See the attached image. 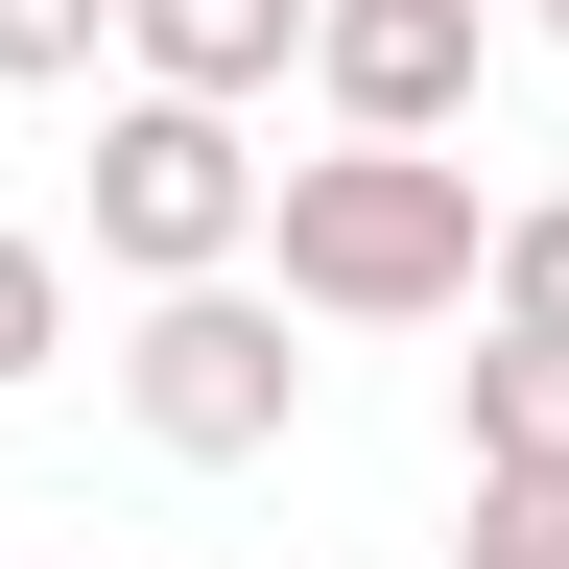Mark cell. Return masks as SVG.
I'll return each instance as SVG.
<instances>
[{"label": "cell", "instance_id": "2", "mask_svg": "<svg viewBox=\"0 0 569 569\" xmlns=\"http://www.w3.org/2000/svg\"><path fill=\"white\" fill-rule=\"evenodd\" d=\"M119 427L167 475H261L284 427H309V356H284V284L213 261V284H142L119 309Z\"/></svg>", "mask_w": 569, "mask_h": 569}, {"label": "cell", "instance_id": "10", "mask_svg": "<svg viewBox=\"0 0 569 569\" xmlns=\"http://www.w3.org/2000/svg\"><path fill=\"white\" fill-rule=\"evenodd\" d=\"M451 569H569V475H475V522H451Z\"/></svg>", "mask_w": 569, "mask_h": 569}, {"label": "cell", "instance_id": "7", "mask_svg": "<svg viewBox=\"0 0 569 569\" xmlns=\"http://www.w3.org/2000/svg\"><path fill=\"white\" fill-rule=\"evenodd\" d=\"M475 309H498V332H569V190H522V213L475 238Z\"/></svg>", "mask_w": 569, "mask_h": 569}, {"label": "cell", "instance_id": "4", "mask_svg": "<svg viewBox=\"0 0 569 569\" xmlns=\"http://www.w3.org/2000/svg\"><path fill=\"white\" fill-rule=\"evenodd\" d=\"M309 96L380 119V142H451L498 96V24H475V0H309Z\"/></svg>", "mask_w": 569, "mask_h": 569}, {"label": "cell", "instance_id": "5", "mask_svg": "<svg viewBox=\"0 0 569 569\" xmlns=\"http://www.w3.org/2000/svg\"><path fill=\"white\" fill-rule=\"evenodd\" d=\"M119 71H167V96H284L309 71V0H119Z\"/></svg>", "mask_w": 569, "mask_h": 569}, {"label": "cell", "instance_id": "8", "mask_svg": "<svg viewBox=\"0 0 569 569\" xmlns=\"http://www.w3.org/2000/svg\"><path fill=\"white\" fill-rule=\"evenodd\" d=\"M96 48H119V0H0V96H96Z\"/></svg>", "mask_w": 569, "mask_h": 569}, {"label": "cell", "instance_id": "1", "mask_svg": "<svg viewBox=\"0 0 569 569\" xmlns=\"http://www.w3.org/2000/svg\"><path fill=\"white\" fill-rule=\"evenodd\" d=\"M475 238H498V190L451 167V142L332 119L309 167H261V284H284L309 332H427V309H475Z\"/></svg>", "mask_w": 569, "mask_h": 569}, {"label": "cell", "instance_id": "3", "mask_svg": "<svg viewBox=\"0 0 569 569\" xmlns=\"http://www.w3.org/2000/svg\"><path fill=\"white\" fill-rule=\"evenodd\" d=\"M96 261L119 284H213V261H261V142H238V96H142L96 119Z\"/></svg>", "mask_w": 569, "mask_h": 569}, {"label": "cell", "instance_id": "6", "mask_svg": "<svg viewBox=\"0 0 569 569\" xmlns=\"http://www.w3.org/2000/svg\"><path fill=\"white\" fill-rule=\"evenodd\" d=\"M451 475H569V332H498L451 356Z\"/></svg>", "mask_w": 569, "mask_h": 569}, {"label": "cell", "instance_id": "9", "mask_svg": "<svg viewBox=\"0 0 569 569\" xmlns=\"http://www.w3.org/2000/svg\"><path fill=\"white\" fill-rule=\"evenodd\" d=\"M48 356H71V261L24 238V213H0V403H24V380H48Z\"/></svg>", "mask_w": 569, "mask_h": 569}, {"label": "cell", "instance_id": "11", "mask_svg": "<svg viewBox=\"0 0 569 569\" xmlns=\"http://www.w3.org/2000/svg\"><path fill=\"white\" fill-rule=\"evenodd\" d=\"M522 24H546V48H569V0H522Z\"/></svg>", "mask_w": 569, "mask_h": 569}]
</instances>
